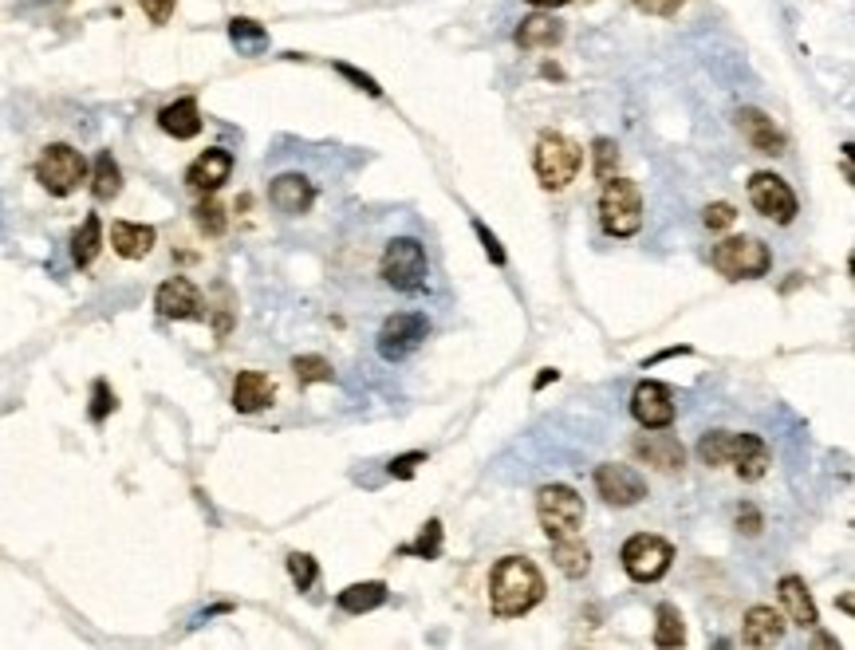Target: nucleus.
<instances>
[{
	"instance_id": "obj_1",
	"label": "nucleus",
	"mask_w": 855,
	"mask_h": 650,
	"mask_svg": "<svg viewBox=\"0 0 855 650\" xmlns=\"http://www.w3.org/2000/svg\"><path fill=\"white\" fill-rule=\"evenodd\" d=\"M544 599V576L528 556H505L489 580V607L497 619H521Z\"/></svg>"
},
{
	"instance_id": "obj_2",
	"label": "nucleus",
	"mask_w": 855,
	"mask_h": 650,
	"mask_svg": "<svg viewBox=\"0 0 855 650\" xmlns=\"http://www.w3.org/2000/svg\"><path fill=\"white\" fill-rule=\"evenodd\" d=\"M580 166H584V146L580 142H572L568 134H556V130L540 134L536 154H532V170H536L544 190H564L568 182H576Z\"/></svg>"
},
{
	"instance_id": "obj_3",
	"label": "nucleus",
	"mask_w": 855,
	"mask_h": 650,
	"mask_svg": "<svg viewBox=\"0 0 855 650\" xmlns=\"http://www.w3.org/2000/svg\"><path fill=\"white\" fill-rule=\"evenodd\" d=\"M379 276L395 288V292H422L426 280H430V260H426V249L418 237H395L387 249H383V260H379Z\"/></svg>"
},
{
	"instance_id": "obj_4",
	"label": "nucleus",
	"mask_w": 855,
	"mask_h": 650,
	"mask_svg": "<svg viewBox=\"0 0 855 650\" xmlns=\"http://www.w3.org/2000/svg\"><path fill=\"white\" fill-rule=\"evenodd\" d=\"M599 225L611 237H635L643 229V194L627 178H607L599 194Z\"/></svg>"
},
{
	"instance_id": "obj_5",
	"label": "nucleus",
	"mask_w": 855,
	"mask_h": 650,
	"mask_svg": "<svg viewBox=\"0 0 855 650\" xmlns=\"http://www.w3.org/2000/svg\"><path fill=\"white\" fill-rule=\"evenodd\" d=\"M536 520L548 532V540L580 536L584 528V497L568 485H544L536 493Z\"/></svg>"
},
{
	"instance_id": "obj_6",
	"label": "nucleus",
	"mask_w": 855,
	"mask_h": 650,
	"mask_svg": "<svg viewBox=\"0 0 855 650\" xmlns=\"http://www.w3.org/2000/svg\"><path fill=\"white\" fill-rule=\"evenodd\" d=\"M710 260L725 280H757L773 268V253L757 237H725L714 245Z\"/></svg>"
},
{
	"instance_id": "obj_7",
	"label": "nucleus",
	"mask_w": 855,
	"mask_h": 650,
	"mask_svg": "<svg viewBox=\"0 0 855 650\" xmlns=\"http://www.w3.org/2000/svg\"><path fill=\"white\" fill-rule=\"evenodd\" d=\"M83 178H87V158L67 142H52L36 162V182L52 197L75 194Z\"/></svg>"
},
{
	"instance_id": "obj_8",
	"label": "nucleus",
	"mask_w": 855,
	"mask_h": 650,
	"mask_svg": "<svg viewBox=\"0 0 855 650\" xmlns=\"http://www.w3.org/2000/svg\"><path fill=\"white\" fill-rule=\"evenodd\" d=\"M619 560H623V572H627L635 584H655V580H662V576L670 572L674 548H670V540H662V536L639 532V536H631V540L623 544Z\"/></svg>"
},
{
	"instance_id": "obj_9",
	"label": "nucleus",
	"mask_w": 855,
	"mask_h": 650,
	"mask_svg": "<svg viewBox=\"0 0 855 650\" xmlns=\"http://www.w3.org/2000/svg\"><path fill=\"white\" fill-rule=\"evenodd\" d=\"M426 335H430V320L422 312H398L379 327V355L387 363H402L426 343Z\"/></svg>"
},
{
	"instance_id": "obj_10",
	"label": "nucleus",
	"mask_w": 855,
	"mask_h": 650,
	"mask_svg": "<svg viewBox=\"0 0 855 650\" xmlns=\"http://www.w3.org/2000/svg\"><path fill=\"white\" fill-rule=\"evenodd\" d=\"M749 201H753V209L761 217H769L777 225H792L796 221V194H792L789 182L781 174H769V170L753 174L749 178Z\"/></svg>"
},
{
	"instance_id": "obj_11",
	"label": "nucleus",
	"mask_w": 855,
	"mask_h": 650,
	"mask_svg": "<svg viewBox=\"0 0 855 650\" xmlns=\"http://www.w3.org/2000/svg\"><path fill=\"white\" fill-rule=\"evenodd\" d=\"M595 493H599L607 505H615V509H631V505H639V501L647 497V481H643L639 469L607 461V465L595 469Z\"/></svg>"
},
{
	"instance_id": "obj_12",
	"label": "nucleus",
	"mask_w": 855,
	"mask_h": 650,
	"mask_svg": "<svg viewBox=\"0 0 855 650\" xmlns=\"http://www.w3.org/2000/svg\"><path fill=\"white\" fill-rule=\"evenodd\" d=\"M631 414H635V422L643 430H666L674 422V394H670V387L655 383V379L639 383L635 394H631Z\"/></svg>"
},
{
	"instance_id": "obj_13",
	"label": "nucleus",
	"mask_w": 855,
	"mask_h": 650,
	"mask_svg": "<svg viewBox=\"0 0 855 650\" xmlns=\"http://www.w3.org/2000/svg\"><path fill=\"white\" fill-rule=\"evenodd\" d=\"M154 308H158V316H166V320H201L205 312V304H201V292L186 280V276H170L166 284H158V292H154Z\"/></svg>"
},
{
	"instance_id": "obj_14",
	"label": "nucleus",
	"mask_w": 855,
	"mask_h": 650,
	"mask_svg": "<svg viewBox=\"0 0 855 650\" xmlns=\"http://www.w3.org/2000/svg\"><path fill=\"white\" fill-rule=\"evenodd\" d=\"M729 465L737 469L741 481H761L769 473V465H773V454H769L765 438H757V434H733Z\"/></svg>"
},
{
	"instance_id": "obj_15",
	"label": "nucleus",
	"mask_w": 855,
	"mask_h": 650,
	"mask_svg": "<svg viewBox=\"0 0 855 650\" xmlns=\"http://www.w3.org/2000/svg\"><path fill=\"white\" fill-rule=\"evenodd\" d=\"M268 197H272V205H276L280 213L300 217V213H308V209H312V201H316V186H312L304 174H276V178H272V186H268Z\"/></svg>"
},
{
	"instance_id": "obj_16",
	"label": "nucleus",
	"mask_w": 855,
	"mask_h": 650,
	"mask_svg": "<svg viewBox=\"0 0 855 650\" xmlns=\"http://www.w3.org/2000/svg\"><path fill=\"white\" fill-rule=\"evenodd\" d=\"M737 130L745 134V142L757 154H785V134L773 127V119L757 107H741L737 111Z\"/></svg>"
},
{
	"instance_id": "obj_17",
	"label": "nucleus",
	"mask_w": 855,
	"mask_h": 650,
	"mask_svg": "<svg viewBox=\"0 0 855 650\" xmlns=\"http://www.w3.org/2000/svg\"><path fill=\"white\" fill-rule=\"evenodd\" d=\"M229 174H233V154L221 150V146H213V150H205L198 162L186 170V182L194 190H201V194H213V190H221L229 182Z\"/></svg>"
},
{
	"instance_id": "obj_18",
	"label": "nucleus",
	"mask_w": 855,
	"mask_h": 650,
	"mask_svg": "<svg viewBox=\"0 0 855 650\" xmlns=\"http://www.w3.org/2000/svg\"><path fill=\"white\" fill-rule=\"evenodd\" d=\"M635 454L643 457L647 465L662 469V473H678L686 465V450H682V442L674 434H643L635 442Z\"/></svg>"
},
{
	"instance_id": "obj_19",
	"label": "nucleus",
	"mask_w": 855,
	"mask_h": 650,
	"mask_svg": "<svg viewBox=\"0 0 855 650\" xmlns=\"http://www.w3.org/2000/svg\"><path fill=\"white\" fill-rule=\"evenodd\" d=\"M272 398H276V387H272L268 375H261V371H241L237 375V383H233V406L241 414H257L264 406H272Z\"/></svg>"
},
{
	"instance_id": "obj_20",
	"label": "nucleus",
	"mask_w": 855,
	"mask_h": 650,
	"mask_svg": "<svg viewBox=\"0 0 855 650\" xmlns=\"http://www.w3.org/2000/svg\"><path fill=\"white\" fill-rule=\"evenodd\" d=\"M741 635H745V647H773L785 639V619L773 607H749Z\"/></svg>"
},
{
	"instance_id": "obj_21",
	"label": "nucleus",
	"mask_w": 855,
	"mask_h": 650,
	"mask_svg": "<svg viewBox=\"0 0 855 650\" xmlns=\"http://www.w3.org/2000/svg\"><path fill=\"white\" fill-rule=\"evenodd\" d=\"M158 233L150 225H134V221H115L111 225V245L123 260H142L150 249H154Z\"/></svg>"
},
{
	"instance_id": "obj_22",
	"label": "nucleus",
	"mask_w": 855,
	"mask_h": 650,
	"mask_svg": "<svg viewBox=\"0 0 855 650\" xmlns=\"http://www.w3.org/2000/svg\"><path fill=\"white\" fill-rule=\"evenodd\" d=\"M777 591H781V603H785L792 623L804 627V631H812V627H816V603H812L808 584H804L800 576H785V580L777 584Z\"/></svg>"
},
{
	"instance_id": "obj_23",
	"label": "nucleus",
	"mask_w": 855,
	"mask_h": 650,
	"mask_svg": "<svg viewBox=\"0 0 855 650\" xmlns=\"http://www.w3.org/2000/svg\"><path fill=\"white\" fill-rule=\"evenodd\" d=\"M158 127L166 130L170 138H178V142H186V138H194L201 130V111L194 99H178V103H170V107H162L158 111Z\"/></svg>"
},
{
	"instance_id": "obj_24",
	"label": "nucleus",
	"mask_w": 855,
	"mask_h": 650,
	"mask_svg": "<svg viewBox=\"0 0 855 650\" xmlns=\"http://www.w3.org/2000/svg\"><path fill=\"white\" fill-rule=\"evenodd\" d=\"M560 40H564V28H560L552 16H544V12H532L528 20H521V28H517V44H521L525 52L556 48Z\"/></svg>"
},
{
	"instance_id": "obj_25",
	"label": "nucleus",
	"mask_w": 855,
	"mask_h": 650,
	"mask_svg": "<svg viewBox=\"0 0 855 650\" xmlns=\"http://www.w3.org/2000/svg\"><path fill=\"white\" fill-rule=\"evenodd\" d=\"M552 564H556L568 580H580V576H588V568H592V552H588V544H580L576 536L552 540Z\"/></svg>"
},
{
	"instance_id": "obj_26",
	"label": "nucleus",
	"mask_w": 855,
	"mask_h": 650,
	"mask_svg": "<svg viewBox=\"0 0 855 650\" xmlns=\"http://www.w3.org/2000/svg\"><path fill=\"white\" fill-rule=\"evenodd\" d=\"M383 603H387V584L383 580H367V584H351L339 591V607L347 615H367V611H375Z\"/></svg>"
},
{
	"instance_id": "obj_27",
	"label": "nucleus",
	"mask_w": 855,
	"mask_h": 650,
	"mask_svg": "<svg viewBox=\"0 0 855 650\" xmlns=\"http://www.w3.org/2000/svg\"><path fill=\"white\" fill-rule=\"evenodd\" d=\"M91 194L99 197V201H115V197L123 194V170H119V162H115V154H111V150H103V154L95 158Z\"/></svg>"
},
{
	"instance_id": "obj_28",
	"label": "nucleus",
	"mask_w": 855,
	"mask_h": 650,
	"mask_svg": "<svg viewBox=\"0 0 855 650\" xmlns=\"http://www.w3.org/2000/svg\"><path fill=\"white\" fill-rule=\"evenodd\" d=\"M99 245H103V221L91 213V217H83V225H79L75 237H71V260H75L79 268H87L91 260L99 257Z\"/></svg>"
},
{
	"instance_id": "obj_29",
	"label": "nucleus",
	"mask_w": 855,
	"mask_h": 650,
	"mask_svg": "<svg viewBox=\"0 0 855 650\" xmlns=\"http://www.w3.org/2000/svg\"><path fill=\"white\" fill-rule=\"evenodd\" d=\"M229 40H233V48L245 52V56H257V52L268 48V32H264L257 20H249V16H233V20H229Z\"/></svg>"
},
{
	"instance_id": "obj_30",
	"label": "nucleus",
	"mask_w": 855,
	"mask_h": 650,
	"mask_svg": "<svg viewBox=\"0 0 855 650\" xmlns=\"http://www.w3.org/2000/svg\"><path fill=\"white\" fill-rule=\"evenodd\" d=\"M686 643V627L674 603H658L655 611V647H682Z\"/></svg>"
},
{
	"instance_id": "obj_31",
	"label": "nucleus",
	"mask_w": 855,
	"mask_h": 650,
	"mask_svg": "<svg viewBox=\"0 0 855 650\" xmlns=\"http://www.w3.org/2000/svg\"><path fill=\"white\" fill-rule=\"evenodd\" d=\"M292 371H296V383L300 387H316V383H331L335 371L324 355H296L292 359Z\"/></svg>"
},
{
	"instance_id": "obj_32",
	"label": "nucleus",
	"mask_w": 855,
	"mask_h": 650,
	"mask_svg": "<svg viewBox=\"0 0 855 650\" xmlns=\"http://www.w3.org/2000/svg\"><path fill=\"white\" fill-rule=\"evenodd\" d=\"M729 450H733V434H729V430H710V434L698 442V457H702V465H710V469L729 465Z\"/></svg>"
},
{
	"instance_id": "obj_33",
	"label": "nucleus",
	"mask_w": 855,
	"mask_h": 650,
	"mask_svg": "<svg viewBox=\"0 0 855 650\" xmlns=\"http://www.w3.org/2000/svg\"><path fill=\"white\" fill-rule=\"evenodd\" d=\"M194 221H198V229L205 237H221L225 233V225H229V217H225V205L217 201V197H205L198 209H194Z\"/></svg>"
},
{
	"instance_id": "obj_34",
	"label": "nucleus",
	"mask_w": 855,
	"mask_h": 650,
	"mask_svg": "<svg viewBox=\"0 0 855 650\" xmlns=\"http://www.w3.org/2000/svg\"><path fill=\"white\" fill-rule=\"evenodd\" d=\"M402 556H422V560H438V552H442V520H430L426 528H422V536H418V544H406V548H398Z\"/></svg>"
},
{
	"instance_id": "obj_35",
	"label": "nucleus",
	"mask_w": 855,
	"mask_h": 650,
	"mask_svg": "<svg viewBox=\"0 0 855 650\" xmlns=\"http://www.w3.org/2000/svg\"><path fill=\"white\" fill-rule=\"evenodd\" d=\"M592 162H595V178H599V182L615 178V170H619V146H615L611 138H595Z\"/></svg>"
},
{
	"instance_id": "obj_36",
	"label": "nucleus",
	"mask_w": 855,
	"mask_h": 650,
	"mask_svg": "<svg viewBox=\"0 0 855 650\" xmlns=\"http://www.w3.org/2000/svg\"><path fill=\"white\" fill-rule=\"evenodd\" d=\"M288 576H292V584L300 587V591H308V587L316 584L320 568H316V560H312L308 552H292V556H288Z\"/></svg>"
},
{
	"instance_id": "obj_37",
	"label": "nucleus",
	"mask_w": 855,
	"mask_h": 650,
	"mask_svg": "<svg viewBox=\"0 0 855 650\" xmlns=\"http://www.w3.org/2000/svg\"><path fill=\"white\" fill-rule=\"evenodd\" d=\"M702 221H706V229H729V225L737 221V209H733L729 201H710V205L702 209Z\"/></svg>"
},
{
	"instance_id": "obj_38",
	"label": "nucleus",
	"mask_w": 855,
	"mask_h": 650,
	"mask_svg": "<svg viewBox=\"0 0 855 650\" xmlns=\"http://www.w3.org/2000/svg\"><path fill=\"white\" fill-rule=\"evenodd\" d=\"M115 406H119V402H115V390L99 379V383H95V402H91V418H95V422H103Z\"/></svg>"
},
{
	"instance_id": "obj_39",
	"label": "nucleus",
	"mask_w": 855,
	"mask_h": 650,
	"mask_svg": "<svg viewBox=\"0 0 855 650\" xmlns=\"http://www.w3.org/2000/svg\"><path fill=\"white\" fill-rule=\"evenodd\" d=\"M335 71H339L343 79H351V83H355L359 91H367V95H375V99L383 95V87H379V83H375L371 75H363V71H355V67H351V64H335Z\"/></svg>"
},
{
	"instance_id": "obj_40",
	"label": "nucleus",
	"mask_w": 855,
	"mask_h": 650,
	"mask_svg": "<svg viewBox=\"0 0 855 650\" xmlns=\"http://www.w3.org/2000/svg\"><path fill=\"white\" fill-rule=\"evenodd\" d=\"M418 465H426V454H402L391 461V477L398 481H410L414 473H418Z\"/></svg>"
},
{
	"instance_id": "obj_41",
	"label": "nucleus",
	"mask_w": 855,
	"mask_h": 650,
	"mask_svg": "<svg viewBox=\"0 0 855 650\" xmlns=\"http://www.w3.org/2000/svg\"><path fill=\"white\" fill-rule=\"evenodd\" d=\"M737 528H741L745 536H757V532L765 528V520H761V513H757L753 505H741V509H737Z\"/></svg>"
},
{
	"instance_id": "obj_42",
	"label": "nucleus",
	"mask_w": 855,
	"mask_h": 650,
	"mask_svg": "<svg viewBox=\"0 0 855 650\" xmlns=\"http://www.w3.org/2000/svg\"><path fill=\"white\" fill-rule=\"evenodd\" d=\"M473 229H477V237H481V245H485V253H489V260L493 264H505V249H501V241L481 225V221H473Z\"/></svg>"
},
{
	"instance_id": "obj_43",
	"label": "nucleus",
	"mask_w": 855,
	"mask_h": 650,
	"mask_svg": "<svg viewBox=\"0 0 855 650\" xmlns=\"http://www.w3.org/2000/svg\"><path fill=\"white\" fill-rule=\"evenodd\" d=\"M174 4H178V0H142V12H146L154 24H166V20L174 16Z\"/></svg>"
},
{
	"instance_id": "obj_44",
	"label": "nucleus",
	"mask_w": 855,
	"mask_h": 650,
	"mask_svg": "<svg viewBox=\"0 0 855 650\" xmlns=\"http://www.w3.org/2000/svg\"><path fill=\"white\" fill-rule=\"evenodd\" d=\"M635 8L647 16H674L682 8V0H635Z\"/></svg>"
},
{
	"instance_id": "obj_45",
	"label": "nucleus",
	"mask_w": 855,
	"mask_h": 650,
	"mask_svg": "<svg viewBox=\"0 0 855 650\" xmlns=\"http://www.w3.org/2000/svg\"><path fill=\"white\" fill-rule=\"evenodd\" d=\"M556 379H560V371H540L532 387H536V390H544V387H548V383H556Z\"/></svg>"
},
{
	"instance_id": "obj_46",
	"label": "nucleus",
	"mask_w": 855,
	"mask_h": 650,
	"mask_svg": "<svg viewBox=\"0 0 855 650\" xmlns=\"http://www.w3.org/2000/svg\"><path fill=\"white\" fill-rule=\"evenodd\" d=\"M528 4H536V8H560V4H568V0H528Z\"/></svg>"
},
{
	"instance_id": "obj_47",
	"label": "nucleus",
	"mask_w": 855,
	"mask_h": 650,
	"mask_svg": "<svg viewBox=\"0 0 855 650\" xmlns=\"http://www.w3.org/2000/svg\"><path fill=\"white\" fill-rule=\"evenodd\" d=\"M580 4H595V0H580Z\"/></svg>"
}]
</instances>
